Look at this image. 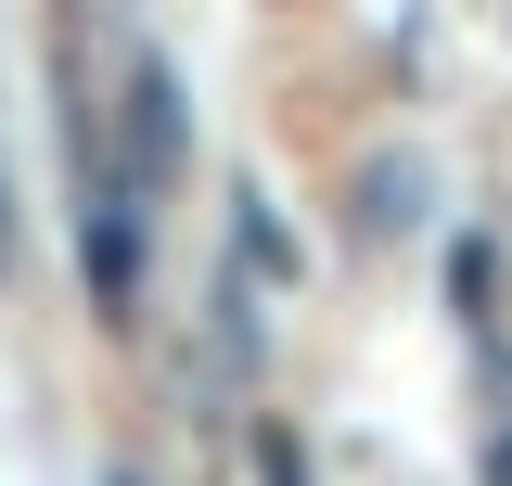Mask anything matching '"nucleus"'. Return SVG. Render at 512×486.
<instances>
[{"label": "nucleus", "mask_w": 512, "mask_h": 486, "mask_svg": "<svg viewBox=\"0 0 512 486\" xmlns=\"http://www.w3.org/2000/svg\"><path fill=\"white\" fill-rule=\"evenodd\" d=\"M0 282H13V180H0Z\"/></svg>", "instance_id": "nucleus-5"}, {"label": "nucleus", "mask_w": 512, "mask_h": 486, "mask_svg": "<svg viewBox=\"0 0 512 486\" xmlns=\"http://www.w3.org/2000/svg\"><path fill=\"white\" fill-rule=\"evenodd\" d=\"M103 486H154V474H141V461H116V474H103Z\"/></svg>", "instance_id": "nucleus-6"}, {"label": "nucleus", "mask_w": 512, "mask_h": 486, "mask_svg": "<svg viewBox=\"0 0 512 486\" xmlns=\"http://www.w3.org/2000/svg\"><path fill=\"white\" fill-rule=\"evenodd\" d=\"M256 486H308V448H295L282 423H256Z\"/></svg>", "instance_id": "nucleus-3"}, {"label": "nucleus", "mask_w": 512, "mask_h": 486, "mask_svg": "<svg viewBox=\"0 0 512 486\" xmlns=\"http://www.w3.org/2000/svg\"><path fill=\"white\" fill-rule=\"evenodd\" d=\"M474 486H512V423L487 435V474H474Z\"/></svg>", "instance_id": "nucleus-4"}, {"label": "nucleus", "mask_w": 512, "mask_h": 486, "mask_svg": "<svg viewBox=\"0 0 512 486\" xmlns=\"http://www.w3.org/2000/svg\"><path fill=\"white\" fill-rule=\"evenodd\" d=\"M116 180L154 205V192H180V167H192V128H180V77H167V52H128V116H116Z\"/></svg>", "instance_id": "nucleus-2"}, {"label": "nucleus", "mask_w": 512, "mask_h": 486, "mask_svg": "<svg viewBox=\"0 0 512 486\" xmlns=\"http://www.w3.org/2000/svg\"><path fill=\"white\" fill-rule=\"evenodd\" d=\"M77 269L103 320H141V192L116 180V154H77Z\"/></svg>", "instance_id": "nucleus-1"}]
</instances>
